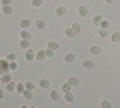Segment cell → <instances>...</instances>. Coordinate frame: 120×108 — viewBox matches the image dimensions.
I'll return each instance as SVG.
<instances>
[{
  "label": "cell",
  "mask_w": 120,
  "mask_h": 108,
  "mask_svg": "<svg viewBox=\"0 0 120 108\" xmlns=\"http://www.w3.org/2000/svg\"><path fill=\"white\" fill-rule=\"evenodd\" d=\"M70 28H72V30L76 32V34H78V32L82 30V26H80V22H72V26H70Z\"/></svg>",
  "instance_id": "ac0fdd59"
},
{
  "label": "cell",
  "mask_w": 120,
  "mask_h": 108,
  "mask_svg": "<svg viewBox=\"0 0 120 108\" xmlns=\"http://www.w3.org/2000/svg\"><path fill=\"white\" fill-rule=\"evenodd\" d=\"M24 86H26V90H34V88H36V84L28 80V82H24Z\"/></svg>",
  "instance_id": "4316f807"
},
{
  "label": "cell",
  "mask_w": 120,
  "mask_h": 108,
  "mask_svg": "<svg viewBox=\"0 0 120 108\" xmlns=\"http://www.w3.org/2000/svg\"><path fill=\"white\" fill-rule=\"evenodd\" d=\"M110 40H112V42H120V32H112Z\"/></svg>",
  "instance_id": "d4e9b609"
},
{
  "label": "cell",
  "mask_w": 120,
  "mask_h": 108,
  "mask_svg": "<svg viewBox=\"0 0 120 108\" xmlns=\"http://www.w3.org/2000/svg\"><path fill=\"white\" fill-rule=\"evenodd\" d=\"M102 20H104V18L100 16V14H96V16H94V24H96V26H100V24H102Z\"/></svg>",
  "instance_id": "83f0119b"
},
{
  "label": "cell",
  "mask_w": 120,
  "mask_h": 108,
  "mask_svg": "<svg viewBox=\"0 0 120 108\" xmlns=\"http://www.w3.org/2000/svg\"><path fill=\"white\" fill-rule=\"evenodd\" d=\"M100 106H102V108H112V102H110V100H102Z\"/></svg>",
  "instance_id": "f1b7e54d"
},
{
  "label": "cell",
  "mask_w": 120,
  "mask_h": 108,
  "mask_svg": "<svg viewBox=\"0 0 120 108\" xmlns=\"http://www.w3.org/2000/svg\"><path fill=\"white\" fill-rule=\"evenodd\" d=\"M100 28H104V30H110V20H106V18H104L102 24H100Z\"/></svg>",
  "instance_id": "7402d4cb"
},
{
  "label": "cell",
  "mask_w": 120,
  "mask_h": 108,
  "mask_svg": "<svg viewBox=\"0 0 120 108\" xmlns=\"http://www.w3.org/2000/svg\"><path fill=\"white\" fill-rule=\"evenodd\" d=\"M20 108H28V106H20Z\"/></svg>",
  "instance_id": "74e56055"
},
{
  "label": "cell",
  "mask_w": 120,
  "mask_h": 108,
  "mask_svg": "<svg viewBox=\"0 0 120 108\" xmlns=\"http://www.w3.org/2000/svg\"><path fill=\"white\" fill-rule=\"evenodd\" d=\"M50 100L52 102H58L60 100V92L58 90H50Z\"/></svg>",
  "instance_id": "5b68a950"
},
{
  "label": "cell",
  "mask_w": 120,
  "mask_h": 108,
  "mask_svg": "<svg viewBox=\"0 0 120 108\" xmlns=\"http://www.w3.org/2000/svg\"><path fill=\"white\" fill-rule=\"evenodd\" d=\"M16 92H18V94H24V92H26V86H24V82H22V84H16Z\"/></svg>",
  "instance_id": "ffe728a7"
},
{
  "label": "cell",
  "mask_w": 120,
  "mask_h": 108,
  "mask_svg": "<svg viewBox=\"0 0 120 108\" xmlns=\"http://www.w3.org/2000/svg\"><path fill=\"white\" fill-rule=\"evenodd\" d=\"M4 94H6V88H4V86H0V98H4Z\"/></svg>",
  "instance_id": "836d02e7"
},
{
  "label": "cell",
  "mask_w": 120,
  "mask_h": 108,
  "mask_svg": "<svg viewBox=\"0 0 120 108\" xmlns=\"http://www.w3.org/2000/svg\"><path fill=\"white\" fill-rule=\"evenodd\" d=\"M32 36H30V32L28 30H20V40H30Z\"/></svg>",
  "instance_id": "8fae6325"
},
{
  "label": "cell",
  "mask_w": 120,
  "mask_h": 108,
  "mask_svg": "<svg viewBox=\"0 0 120 108\" xmlns=\"http://www.w3.org/2000/svg\"><path fill=\"white\" fill-rule=\"evenodd\" d=\"M98 34L102 36V38H106V36H108V30H104V28H100V32H98Z\"/></svg>",
  "instance_id": "1f68e13d"
},
{
  "label": "cell",
  "mask_w": 120,
  "mask_h": 108,
  "mask_svg": "<svg viewBox=\"0 0 120 108\" xmlns=\"http://www.w3.org/2000/svg\"><path fill=\"white\" fill-rule=\"evenodd\" d=\"M48 50H58V42L56 40H50L48 42Z\"/></svg>",
  "instance_id": "d6986e66"
},
{
  "label": "cell",
  "mask_w": 120,
  "mask_h": 108,
  "mask_svg": "<svg viewBox=\"0 0 120 108\" xmlns=\"http://www.w3.org/2000/svg\"><path fill=\"white\" fill-rule=\"evenodd\" d=\"M14 58H16L14 54H6V60H8V62H14Z\"/></svg>",
  "instance_id": "d6a6232c"
},
{
  "label": "cell",
  "mask_w": 120,
  "mask_h": 108,
  "mask_svg": "<svg viewBox=\"0 0 120 108\" xmlns=\"http://www.w3.org/2000/svg\"><path fill=\"white\" fill-rule=\"evenodd\" d=\"M100 52H102L100 46H96V44H94V46H90V54H92V56H96V54H100Z\"/></svg>",
  "instance_id": "5bb4252c"
},
{
  "label": "cell",
  "mask_w": 120,
  "mask_h": 108,
  "mask_svg": "<svg viewBox=\"0 0 120 108\" xmlns=\"http://www.w3.org/2000/svg\"><path fill=\"white\" fill-rule=\"evenodd\" d=\"M30 108H34V106H30Z\"/></svg>",
  "instance_id": "ab89813d"
},
{
  "label": "cell",
  "mask_w": 120,
  "mask_h": 108,
  "mask_svg": "<svg viewBox=\"0 0 120 108\" xmlns=\"http://www.w3.org/2000/svg\"><path fill=\"white\" fill-rule=\"evenodd\" d=\"M46 56L52 58V56H54V50H48V48H46Z\"/></svg>",
  "instance_id": "e575fe53"
},
{
  "label": "cell",
  "mask_w": 120,
  "mask_h": 108,
  "mask_svg": "<svg viewBox=\"0 0 120 108\" xmlns=\"http://www.w3.org/2000/svg\"><path fill=\"white\" fill-rule=\"evenodd\" d=\"M12 4V0H2V6H10Z\"/></svg>",
  "instance_id": "d590c367"
},
{
  "label": "cell",
  "mask_w": 120,
  "mask_h": 108,
  "mask_svg": "<svg viewBox=\"0 0 120 108\" xmlns=\"http://www.w3.org/2000/svg\"><path fill=\"white\" fill-rule=\"evenodd\" d=\"M0 72H2V74L10 72V64H8V60H0Z\"/></svg>",
  "instance_id": "6da1fadb"
},
{
  "label": "cell",
  "mask_w": 120,
  "mask_h": 108,
  "mask_svg": "<svg viewBox=\"0 0 120 108\" xmlns=\"http://www.w3.org/2000/svg\"><path fill=\"white\" fill-rule=\"evenodd\" d=\"M0 80H2V84H8L12 78H10V74H8V72H6V74H2V76H0Z\"/></svg>",
  "instance_id": "e0dca14e"
},
{
  "label": "cell",
  "mask_w": 120,
  "mask_h": 108,
  "mask_svg": "<svg viewBox=\"0 0 120 108\" xmlns=\"http://www.w3.org/2000/svg\"><path fill=\"white\" fill-rule=\"evenodd\" d=\"M30 24H32V22H30L28 18H22V20H20V30H28Z\"/></svg>",
  "instance_id": "3957f363"
},
{
  "label": "cell",
  "mask_w": 120,
  "mask_h": 108,
  "mask_svg": "<svg viewBox=\"0 0 120 108\" xmlns=\"http://www.w3.org/2000/svg\"><path fill=\"white\" fill-rule=\"evenodd\" d=\"M66 82H68V84H70V86H78V82H80V80H78V78H76V76H70V78H68V80H66Z\"/></svg>",
  "instance_id": "4fadbf2b"
},
{
  "label": "cell",
  "mask_w": 120,
  "mask_h": 108,
  "mask_svg": "<svg viewBox=\"0 0 120 108\" xmlns=\"http://www.w3.org/2000/svg\"><path fill=\"white\" fill-rule=\"evenodd\" d=\"M22 96H24L26 100H30V98H32V90H26V92H24V94H22Z\"/></svg>",
  "instance_id": "4dcf8cb0"
},
{
  "label": "cell",
  "mask_w": 120,
  "mask_h": 108,
  "mask_svg": "<svg viewBox=\"0 0 120 108\" xmlns=\"http://www.w3.org/2000/svg\"><path fill=\"white\" fill-rule=\"evenodd\" d=\"M64 34L68 36V38H74V36H76V32H74L72 28H66V30H64Z\"/></svg>",
  "instance_id": "cb8c5ba5"
},
{
  "label": "cell",
  "mask_w": 120,
  "mask_h": 108,
  "mask_svg": "<svg viewBox=\"0 0 120 108\" xmlns=\"http://www.w3.org/2000/svg\"><path fill=\"white\" fill-rule=\"evenodd\" d=\"M44 4V0H32V8H40Z\"/></svg>",
  "instance_id": "484cf974"
},
{
  "label": "cell",
  "mask_w": 120,
  "mask_h": 108,
  "mask_svg": "<svg viewBox=\"0 0 120 108\" xmlns=\"http://www.w3.org/2000/svg\"><path fill=\"white\" fill-rule=\"evenodd\" d=\"M56 16H66V6H56Z\"/></svg>",
  "instance_id": "9c48e42d"
},
{
  "label": "cell",
  "mask_w": 120,
  "mask_h": 108,
  "mask_svg": "<svg viewBox=\"0 0 120 108\" xmlns=\"http://www.w3.org/2000/svg\"><path fill=\"white\" fill-rule=\"evenodd\" d=\"M34 24H36V28H38V30H46V22H44L42 18H38V20H34Z\"/></svg>",
  "instance_id": "277c9868"
},
{
  "label": "cell",
  "mask_w": 120,
  "mask_h": 108,
  "mask_svg": "<svg viewBox=\"0 0 120 108\" xmlns=\"http://www.w3.org/2000/svg\"><path fill=\"white\" fill-rule=\"evenodd\" d=\"M2 14L10 16V14H12V6H2Z\"/></svg>",
  "instance_id": "603a6c76"
},
{
  "label": "cell",
  "mask_w": 120,
  "mask_h": 108,
  "mask_svg": "<svg viewBox=\"0 0 120 108\" xmlns=\"http://www.w3.org/2000/svg\"><path fill=\"white\" fill-rule=\"evenodd\" d=\"M24 58H26V60H28V62L36 60V52H32V50H30V48H28V50L24 52Z\"/></svg>",
  "instance_id": "7a4b0ae2"
},
{
  "label": "cell",
  "mask_w": 120,
  "mask_h": 108,
  "mask_svg": "<svg viewBox=\"0 0 120 108\" xmlns=\"http://www.w3.org/2000/svg\"><path fill=\"white\" fill-rule=\"evenodd\" d=\"M38 86L46 90V88H50V80H48V78H42V80H40V82H38Z\"/></svg>",
  "instance_id": "52a82bcc"
},
{
  "label": "cell",
  "mask_w": 120,
  "mask_h": 108,
  "mask_svg": "<svg viewBox=\"0 0 120 108\" xmlns=\"http://www.w3.org/2000/svg\"><path fill=\"white\" fill-rule=\"evenodd\" d=\"M62 92H64V94H66V92H70V84H68V82L62 84Z\"/></svg>",
  "instance_id": "f546056e"
},
{
  "label": "cell",
  "mask_w": 120,
  "mask_h": 108,
  "mask_svg": "<svg viewBox=\"0 0 120 108\" xmlns=\"http://www.w3.org/2000/svg\"><path fill=\"white\" fill-rule=\"evenodd\" d=\"M64 100L72 104V102H74V94H72V92H66V94H64Z\"/></svg>",
  "instance_id": "44dd1931"
},
{
  "label": "cell",
  "mask_w": 120,
  "mask_h": 108,
  "mask_svg": "<svg viewBox=\"0 0 120 108\" xmlns=\"http://www.w3.org/2000/svg\"><path fill=\"white\" fill-rule=\"evenodd\" d=\"M18 44H20V48H22V50H28V48H30V40H20Z\"/></svg>",
  "instance_id": "9a60e30c"
},
{
  "label": "cell",
  "mask_w": 120,
  "mask_h": 108,
  "mask_svg": "<svg viewBox=\"0 0 120 108\" xmlns=\"http://www.w3.org/2000/svg\"><path fill=\"white\" fill-rule=\"evenodd\" d=\"M4 88H6V92H14V90H16V82H12V80H10L8 84H4Z\"/></svg>",
  "instance_id": "ba28073f"
},
{
  "label": "cell",
  "mask_w": 120,
  "mask_h": 108,
  "mask_svg": "<svg viewBox=\"0 0 120 108\" xmlns=\"http://www.w3.org/2000/svg\"><path fill=\"white\" fill-rule=\"evenodd\" d=\"M82 66H84L86 70H90V68H94V60H90V58H86V60L82 62Z\"/></svg>",
  "instance_id": "8992f818"
},
{
  "label": "cell",
  "mask_w": 120,
  "mask_h": 108,
  "mask_svg": "<svg viewBox=\"0 0 120 108\" xmlns=\"http://www.w3.org/2000/svg\"><path fill=\"white\" fill-rule=\"evenodd\" d=\"M46 50H40V52H36V60H46Z\"/></svg>",
  "instance_id": "7c38bea8"
},
{
  "label": "cell",
  "mask_w": 120,
  "mask_h": 108,
  "mask_svg": "<svg viewBox=\"0 0 120 108\" xmlns=\"http://www.w3.org/2000/svg\"><path fill=\"white\" fill-rule=\"evenodd\" d=\"M78 16H88V6H78Z\"/></svg>",
  "instance_id": "30bf717a"
},
{
  "label": "cell",
  "mask_w": 120,
  "mask_h": 108,
  "mask_svg": "<svg viewBox=\"0 0 120 108\" xmlns=\"http://www.w3.org/2000/svg\"><path fill=\"white\" fill-rule=\"evenodd\" d=\"M104 2H106V4H114V0H104Z\"/></svg>",
  "instance_id": "8d00e7d4"
},
{
  "label": "cell",
  "mask_w": 120,
  "mask_h": 108,
  "mask_svg": "<svg viewBox=\"0 0 120 108\" xmlns=\"http://www.w3.org/2000/svg\"><path fill=\"white\" fill-rule=\"evenodd\" d=\"M74 58H76V54H74V52H68L64 56V62H74Z\"/></svg>",
  "instance_id": "2e32d148"
},
{
  "label": "cell",
  "mask_w": 120,
  "mask_h": 108,
  "mask_svg": "<svg viewBox=\"0 0 120 108\" xmlns=\"http://www.w3.org/2000/svg\"><path fill=\"white\" fill-rule=\"evenodd\" d=\"M66 108H72V106H66Z\"/></svg>",
  "instance_id": "f35d334b"
}]
</instances>
